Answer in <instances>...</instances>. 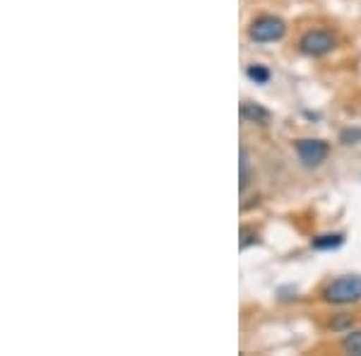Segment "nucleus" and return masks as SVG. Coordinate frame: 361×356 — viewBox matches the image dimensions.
<instances>
[{"label": "nucleus", "instance_id": "f257e3e1", "mask_svg": "<svg viewBox=\"0 0 361 356\" xmlns=\"http://www.w3.org/2000/svg\"><path fill=\"white\" fill-rule=\"evenodd\" d=\"M325 301L330 303H354L361 299V277L359 274H347L335 282H330L323 291Z\"/></svg>", "mask_w": 361, "mask_h": 356}, {"label": "nucleus", "instance_id": "f03ea898", "mask_svg": "<svg viewBox=\"0 0 361 356\" xmlns=\"http://www.w3.org/2000/svg\"><path fill=\"white\" fill-rule=\"evenodd\" d=\"M287 27L279 17H272V15H263L250 25V39L258 44H267V42H277V39L284 37Z\"/></svg>", "mask_w": 361, "mask_h": 356}, {"label": "nucleus", "instance_id": "7ed1b4c3", "mask_svg": "<svg viewBox=\"0 0 361 356\" xmlns=\"http://www.w3.org/2000/svg\"><path fill=\"white\" fill-rule=\"evenodd\" d=\"M296 152H299V159L306 166H318L328 159L330 147L325 140H299L296 142Z\"/></svg>", "mask_w": 361, "mask_h": 356}, {"label": "nucleus", "instance_id": "20e7f679", "mask_svg": "<svg viewBox=\"0 0 361 356\" xmlns=\"http://www.w3.org/2000/svg\"><path fill=\"white\" fill-rule=\"evenodd\" d=\"M299 46L306 56H325L335 49V37L328 32H318L316 29V32H306L304 37H301Z\"/></svg>", "mask_w": 361, "mask_h": 356}, {"label": "nucleus", "instance_id": "39448f33", "mask_svg": "<svg viewBox=\"0 0 361 356\" xmlns=\"http://www.w3.org/2000/svg\"><path fill=\"white\" fill-rule=\"evenodd\" d=\"M241 116L246 121H255V123H270V111H265L263 106H258V104H250L246 102L241 106Z\"/></svg>", "mask_w": 361, "mask_h": 356}, {"label": "nucleus", "instance_id": "423d86ee", "mask_svg": "<svg viewBox=\"0 0 361 356\" xmlns=\"http://www.w3.org/2000/svg\"><path fill=\"white\" fill-rule=\"evenodd\" d=\"M342 241H345V236H342V233H328V236L313 238V248H318V250H330V248L342 246Z\"/></svg>", "mask_w": 361, "mask_h": 356}, {"label": "nucleus", "instance_id": "0eeeda50", "mask_svg": "<svg viewBox=\"0 0 361 356\" xmlns=\"http://www.w3.org/2000/svg\"><path fill=\"white\" fill-rule=\"evenodd\" d=\"M342 349H345L347 354L361 356V332H349L345 340H342Z\"/></svg>", "mask_w": 361, "mask_h": 356}, {"label": "nucleus", "instance_id": "6e6552de", "mask_svg": "<svg viewBox=\"0 0 361 356\" xmlns=\"http://www.w3.org/2000/svg\"><path fill=\"white\" fill-rule=\"evenodd\" d=\"M246 75L253 82H258V85H265L267 80H270V70L267 68H263V66H250L248 70H246Z\"/></svg>", "mask_w": 361, "mask_h": 356}, {"label": "nucleus", "instance_id": "1a4fd4ad", "mask_svg": "<svg viewBox=\"0 0 361 356\" xmlns=\"http://www.w3.org/2000/svg\"><path fill=\"white\" fill-rule=\"evenodd\" d=\"M248 185V154L246 149H241V190Z\"/></svg>", "mask_w": 361, "mask_h": 356}, {"label": "nucleus", "instance_id": "9d476101", "mask_svg": "<svg viewBox=\"0 0 361 356\" xmlns=\"http://www.w3.org/2000/svg\"><path fill=\"white\" fill-rule=\"evenodd\" d=\"M340 140L345 145H354V142H361V130H357V128H354V130H345L340 135Z\"/></svg>", "mask_w": 361, "mask_h": 356}, {"label": "nucleus", "instance_id": "9b49d317", "mask_svg": "<svg viewBox=\"0 0 361 356\" xmlns=\"http://www.w3.org/2000/svg\"><path fill=\"white\" fill-rule=\"evenodd\" d=\"M255 241H258V236H253V233H250L248 229L241 231V248H248L250 243H255Z\"/></svg>", "mask_w": 361, "mask_h": 356}]
</instances>
